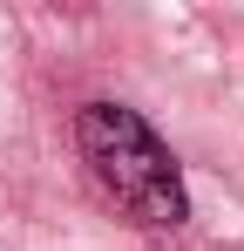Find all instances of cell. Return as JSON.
<instances>
[{"mask_svg":"<svg viewBox=\"0 0 244 251\" xmlns=\"http://www.w3.org/2000/svg\"><path fill=\"white\" fill-rule=\"evenodd\" d=\"M75 143H81L88 176L102 183V197H109L136 231H183L190 197H183L176 156H170V143H163L136 109H122V102H88L75 116Z\"/></svg>","mask_w":244,"mask_h":251,"instance_id":"1","label":"cell"}]
</instances>
